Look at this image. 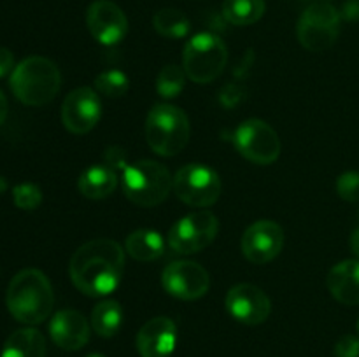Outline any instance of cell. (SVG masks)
I'll list each match as a JSON object with an SVG mask.
<instances>
[{"mask_svg":"<svg viewBox=\"0 0 359 357\" xmlns=\"http://www.w3.org/2000/svg\"><path fill=\"white\" fill-rule=\"evenodd\" d=\"M188 115L170 104H158L146 119V139L151 149L160 156H175L189 140Z\"/></svg>","mask_w":359,"mask_h":357,"instance_id":"cell-5","label":"cell"},{"mask_svg":"<svg viewBox=\"0 0 359 357\" xmlns=\"http://www.w3.org/2000/svg\"><path fill=\"white\" fill-rule=\"evenodd\" d=\"M228 62V49L223 38L210 31L193 35L184 48L182 69L186 77L196 84L216 80Z\"/></svg>","mask_w":359,"mask_h":357,"instance_id":"cell-6","label":"cell"},{"mask_svg":"<svg viewBox=\"0 0 359 357\" xmlns=\"http://www.w3.org/2000/svg\"><path fill=\"white\" fill-rule=\"evenodd\" d=\"M163 289L177 300L191 301L205 296L210 287L209 272L195 261H174L161 275Z\"/></svg>","mask_w":359,"mask_h":357,"instance_id":"cell-11","label":"cell"},{"mask_svg":"<svg viewBox=\"0 0 359 357\" xmlns=\"http://www.w3.org/2000/svg\"><path fill=\"white\" fill-rule=\"evenodd\" d=\"M104 163L116 172H123L128 167V163H126V153L121 147H109L104 154Z\"/></svg>","mask_w":359,"mask_h":357,"instance_id":"cell-30","label":"cell"},{"mask_svg":"<svg viewBox=\"0 0 359 357\" xmlns=\"http://www.w3.org/2000/svg\"><path fill=\"white\" fill-rule=\"evenodd\" d=\"M342 18H346V20L349 21H358L359 20V0H349V2H346V6H344L342 9Z\"/></svg>","mask_w":359,"mask_h":357,"instance_id":"cell-32","label":"cell"},{"mask_svg":"<svg viewBox=\"0 0 359 357\" xmlns=\"http://www.w3.org/2000/svg\"><path fill=\"white\" fill-rule=\"evenodd\" d=\"M125 248L137 261H154L161 258L165 252V240L158 231L137 230L128 234L125 241Z\"/></svg>","mask_w":359,"mask_h":357,"instance_id":"cell-21","label":"cell"},{"mask_svg":"<svg viewBox=\"0 0 359 357\" xmlns=\"http://www.w3.org/2000/svg\"><path fill=\"white\" fill-rule=\"evenodd\" d=\"M0 357H46V338L34 328L14 331L4 343Z\"/></svg>","mask_w":359,"mask_h":357,"instance_id":"cell-20","label":"cell"},{"mask_svg":"<svg viewBox=\"0 0 359 357\" xmlns=\"http://www.w3.org/2000/svg\"><path fill=\"white\" fill-rule=\"evenodd\" d=\"M356 328H358V335H359V318H358V326H356Z\"/></svg>","mask_w":359,"mask_h":357,"instance_id":"cell-37","label":"cell"},{"mask_svg":"<svg viewBox=\"0 0 359 357\" xmlns=\"http://www.w3.org/2000/svg\"><path fill=\"white\" fill-rule=\"evenodd\" d=\"M60 86L62 74L58 66L44 56L25 58L11 74V90L14 97L30 107L49 104L58 94Z\"/></svg>","mask_w":359,"mask_h":357,"instance_id":"cell-3","label":"cell"},{"mask_svg":"<svg viewBox=\"0 0 359 357\" xmlns=\"http://www.w3.org/2000/svg\"><path fill=\"white\" fill-rule=\"evenodd\" d=\"M184 79L186 72L179 65L170 63V65L163 66L156 79L158 93L163 98H175L184 88Z\"/></svg>","mask_w":359,"mask_h":357,"instance_id":"cell-25","label":"cell"},{"mask_svg":"<svg viewBox=\"0 0 359 357\" xmlns=\"http://www.w3.org/2000/svg\"><path fill=\"white\" fill-rule=\"evenodd\" d=\"M335 357H359V336L344 335L335 343Z\"/></svg>","mask_w":359,"mask_h":357,"instance_id":"cell-29","label":"cell"},{"mask_svg":"<svg viewBox=\"0 0 359 357\" xmlns=\"http://www.w3.org/2000/svg\"><path fill=\"white\" fill-rule=\"evenodd\" d=\"M86 23L95 41L104 46H114L128 31V20L118 4L111 0H95L86 13Z\"/></svg>","mask_w":359,"mask_h":357,"instance_id":"cell-15","label":"cell"},{"mask_svg":"<svg viewBox=\"0 0 359 357\" xmlns=\"http://www.w3.org/2000/svg\"><path fill=\"white\" fill-rule=\"evenodd\" d=\"M14 66V55L7 48H0V77H6Z\"/></svg>","mask_w":359,"mask_h":357,"instance_id":"cell-31","label":"cell"},{"mask_svg":"<svg viewBox=\"0 0 359 357\" xmlns=\"http://www.w3.org/2000/svg\"><path fill=\"white\" fill-rule=\"evenodd\" d=\"M226 310L235 321L248 326H258L272 312L270 298L252 284H237L226 294Z\"/></svg>","mask_w":359,"mask_h":357,"instance_id":"cell-14","label":"cell"},{"mask_svg":"<svg viewBox=\"0 0 359 357\" xmlns=\"http://www.w3.org/2000/svg\"><path fill=\"white\" fill-rule=\"evenodd\" d=\"M337 192L342 200L351 203L359 202V172H346L337 178Z\"/></svg>","mask_w":359,"mask_h":357,"instance_id":"cell-28","label":"cell"},{"mask_svg":"<svg viewBox=\"0 0 359 357\" xmlns=\"http://www.w3.org/2000/svg\"><path fill=\"white\" fill-rule=\"evenodd\" d=\"M340 20H342V14L332 4H312L304 10L298 21V41L312 52L326 51L337 42Z\"/></svg>","mask_w":359,"mask_h":357,"instance_id":"cell-7","label":"cell"},{"mask_svg":"<svg viewBox=\"0 0 359 357\" xmlns=\"http://www.w3.org/2000/svg\"><path fill=\"white\" fill-rule=\"evenodd\" d=\"M284 245V231L269 219L256 220L242 234V252L255 265H265L280 254Z\"/></svg>","mask_w":359,"mask_h":357,"instance_id":"cell-13","label":"cell"},{"mask_svg":"<svg viewBox=\"0 0 359 357\" xmlns=\"http://www.w3.org/2000/svg\"><path fill=\"white\" fill-rule=\"evenodd\" d=\"M88 357H104V356H100V354H93V356H88Z\"/></svg>","mask_w":359,"mask_h":357,"instance_id":"cell-36","label":"cell"},{"mask_svg":"<svg viewBox=\"0 0 359 357\" xmlns=\"http://www.w3.org/2000/svg\"><path fill=\"white\" fill-rule=\"evenodd\" d=\"M265 14V0H224L223 16L237 27H248L262 20Z\"/></svg>","mask_w":359,"mask_h":357,"instance_id":"cell-23","label":"cell"},{"mask_svg":"<svg viewBox=\"0 0 359 357\" xmlns=\"http://www.w3.org/2000/svg\"><path fill=\"white\" fill-rule=\"evenodd\" d=\"M49 335L60 349L74 352L90 342L91 328L77 310H60L49 322Z\"/></svg>","mask_w":359,"mask_h":357,"instance_id":"cell-17","label":"cell"},{"mask_svg":"<svg viewBox=\"0 0 359 357\" xmlns=\"http://www.w3.org/2000/svg\"><path fill=\"white\" fill-rule=\"evenodd\" d=\"M349 244H351V251H353V254L356 255V258H359V227H356V230L353 231Z\"/></svg>","mask_w":359,"mask_h":357,"instance_id":"cell-33","label":"cell"},{"mask_svg":"<svg viewBox=\"0 0 359 357\" xmlns=\"http://www.w3.org/2000/svg\"><path fill=\"white\" fill-rule=\"evenodd\" d=\"M174 192L186 205L205 209L219 200L221 178L205 164L189 163L174 175Z\"/></svg>","mask_w":359,"mask_h":357,"instance_id":"cell-8","label":"cell"},{"mask_svg":"<svg viewBox=\"0 0 359 357\" xmlns=\"http://www.w3.org/2000/svg\"><path fill=\"white\" fill-rule=\"evenodd\" d=\"M125 272V251L111 238H95L74 252L69 265L70 279L83 294L107 296L118 289Z\"/></svg>","mask_w":359,"mask_h":357,"instance_id":"cell-1","label":"cell"},{"mask_svg":"<svg viewBox=\"0 0 359 357\" xmlns=\"http://www.w3.org/2000/svg\"><path fill=\"white\" fill-rule=\"evenodd\" d=\"M123 324V308L116 300H104L91 312V328L102 338H112Z\"/></svg>","mask_w":359,"mask_h":357,"instance_id":"cell-22","label":"cell"},{"mask_svg":"<svg viewBox=\"0 0 359 357\" xmlns=\"http://www.w3.org/2000/svg\"><path fill=\"white\" fill-rule=\"evenodd\" d=\"M123 192L139 206H156L167 200L174 189V177L167 167L153 160L128 164L121 175Z\"/></svg>","mask_w":359,"mask_h":357,"instance_id":"cell-4","label":"cell"},{"mask_svg":"<svg viewBox=\"0 0 359 357\" xmlns=\"http://www.w3.org/2000/svg\"><path fill=\"white\" fill-rule=\"evenodd\" d=\"M6 189H7V181L4 177H0V195L6 192Z\"/></svg>","mask_w":359,"mask_h":357,"instance_id":"cell-35","label":"cell"},{"mask_svg":"<svg viewBox=\"0 0 359 357\" xmlns=\"http://www.w3.org/2000/svg\"><path fill=\"white\" fill-rule=\"evenodd\" d=\"M177 343V328L168 317H154L140 328L137 350L140 357H170Z\"/></svg>","mask_w":359,"mask_h":357,"instance_id":"cell-16","label":"cell"},{"mask_svg":"<svg viewBox=\"0 0 359 357\" xmlns=\"http://www.w3.org/2000/svg\"><path fill=\"white\" fill-rule=\"evenodd\" d=\"M102 104L91 88H76L65 97L62 105V122L74 135H84L97 126Z\"/></svg>","mask_w":359,"mask_h":357,"instance_id":"cell-12","label":"cell"},{"mask_svg":"<svg viewBox=\"0 0 359 357\" xmlns=\"http://www.w3.org/2000/svg\"><path fill=\"white\" fill-rule=\"evenodd\" d=\"M14 205L21 210H35L42 203V191L32 182H23L13 189Z\"/></svg>","mask_w":359,"mask_h":357,"instance_id":"cell-27","label":"cell"},{"mask_svg":"<svg viewBox=\"0 0 359 357\" xmlns=\"http://www.w3.org/2000/svg\"><path fill=\"white\" fill-rule=\"evenodd\" d=\"M128 76L121 70H105L95 79L98 93L111 98H119L128 91Z\"/></svg>","mask_w":359,"mask_h":357,"instance_id":"cell-26","label":"cell"},{"mask_svg":"<svg viewBox=\"0 0 359 357\" xmlns=\"http://www.w3.org/2000/svg\"><path fill=\"white\" fill-rule=\"evenodd\" d=\"M77 188L81 195L90 200L107 198L118 188V172L105 163L93 164L81 174Z\"/></svg>","mask_w":359,"mask_h":357,"instance_id":"cell-19","label":"cell"},{"mask_svg":"<svg viewBox=\"0 0 359 357\" xmlns=\"http://www.w3.org/2000/svg\"><path fill=\"white\" fill-rule=\"evenodd\" d=\"M233 142L238 153L256 164H272L280 154L279 135L262 119L241 122L235 130Z\"/></svg>","mask_w":359,"mask_h":357,"instance_id":"cell-10","label":"cell"},{"mask_svg":"<svg viewBox=\"0 0 359 357\" xmlns=\"http://www.w3.org/2000/svg\"><path fill=\"white\" fill-rule=\"evenodd\" d=\"M6 304L16 321L27 326L41 324L51 315L55 304L51 282L41 270H21L9 282Z\"/></svg>","mask_w":359,"mask_h":357,"instance_id":"cell-2","label":"cell"},{"mask_svg":"<svg viewBox=\"0 0 359 357\" xmlns=\"http://www.w3.org/2000/svg\"><path fill=\"white\" fill-rule=\"evenodd\" d=\"M219 231V220L210 210H198L179 219L168 231L170 248L181 254H193L210 245Z\"/></svg>","mask_w":359,"mask_h":357,"instance_id":"cell-9","label":"cell"},{"mask_svg":"<svg viewBox=\"0 0 359 357\" xmlns=\"http://www.w3.org/2000/svg\"><path fill=\"white\" fill-rule=\"evenodd\" d=\"M6 118H7V98L6 94L0 91V126L6 122Z\"/></svg>","mask_w":359,"mask_h":357,"instance_id":"cell-34","label":"cell"},{"mask_svg":"<svg viewBox=\"0 0 359 357\" xmlns=\"http://www.w3.org/2000/svg\"><path fill=\"white\" fill-rule=\"evenodd\" d=\"M153 27L154 30L160 35L167 38H182L189 34V24L188 16L177 9H160L153 18Z\"/></svg>","mask_w":359,"mask_h":357,"instance_id":"cell-24","label":"cell"},{"mask_svg":"<svg viewBox=\"0 0 359 357\" xmlns=\"http://www.w3.org/2000/svg\"><path fill=\"white\" fill-rule=\"evenodd\" d=\"M326 286L339 303L347 307L359 304V259H347L333 266Z\"/></svg>","mask_w":359,"mask_h":357,"instance_id":"cell-18","label":"cell"}]
</instances>
